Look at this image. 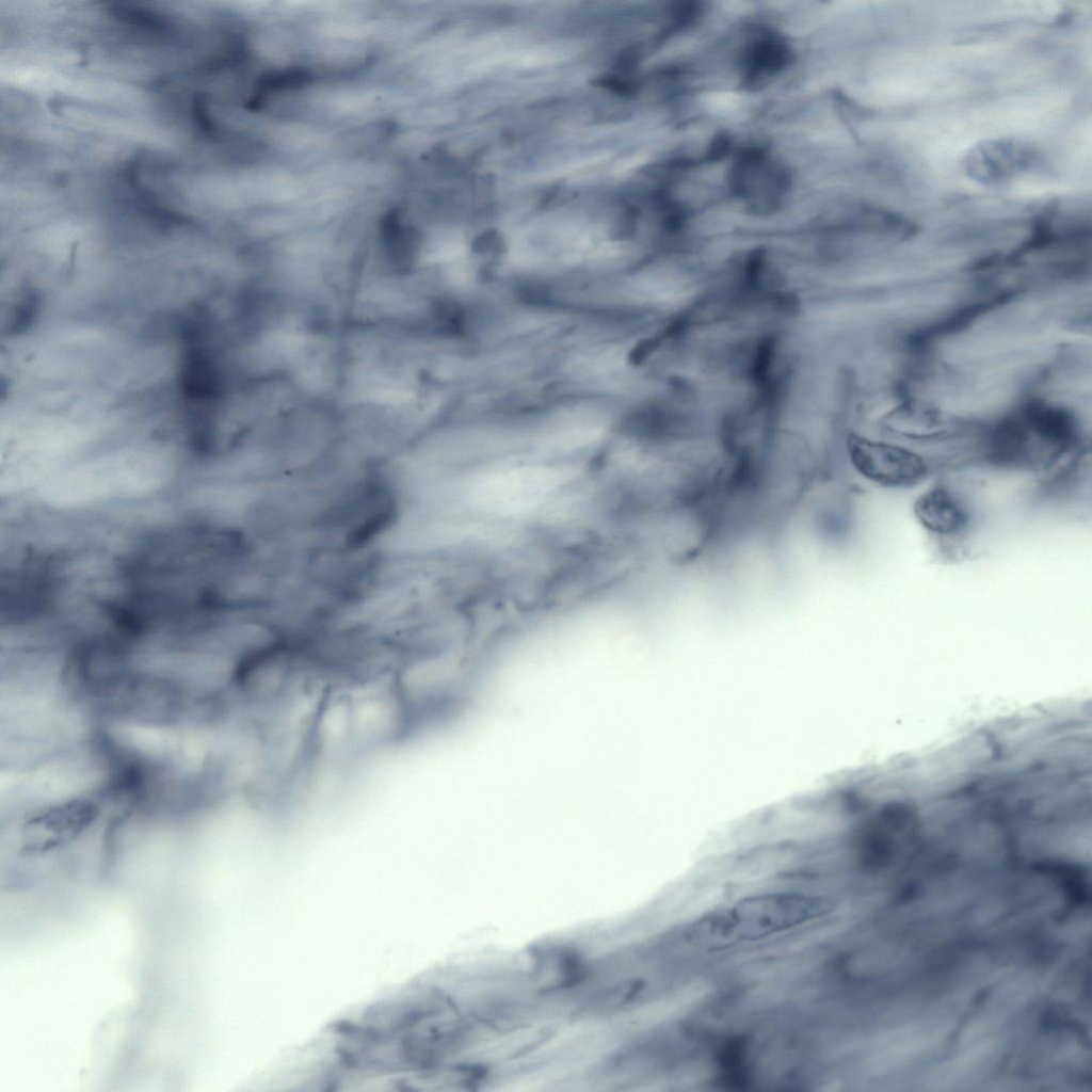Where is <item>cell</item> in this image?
<instances>
[{"mask_svg": "<svg viewBox=\"0 0 1092 1092\" xmlns=\"http://www.w3.org/2000/svg\"><path fill=\"white\" fill-rule=\"evenodd\" d=\"M832 902L822 895L776 890L741 898L696 918L686 937L707 947L758 942L826 916Z\"/></svg>", "mask_w": 1092, "mask_h": 1092, "instance_id": "1", "label": "cell"}, {"mask_svg": "<svg viewBox=\"0 0 1092 1092\" xmlns=\"http://www.w3.org/2000/svg\"><path fill=\"white\" fill-rule=\"evenodd\" d=\"M847 454L854 470L869 482L887 488H910L929 475L926 460L917 452L857 433L847 438Z\"/></svg>", "mask_w": 1092, "mask_h": 1092, "instance_id": "2", "label": "cell"}, {"mask_svg": "<svg viewBox=\"0 0 1092 1092\" xmlns=\"http://www.w3.org/2000/svg\"><path fill=\"white\" fill-rule=\"evenodd\" d=\"M790 60L788 45L778 36L765 34L749 47L743 64L748 85H756L785 68Z\"/></svg>", "mask_w": 1092, "mask_h": 1092, "instance_id": "6", "label": "cell"}, {"mask_svg": "<svg viewBox=\"0 0 1092 1092\" xmlns=\"http://www.w3.org/2000/svg\"><path fill=\"white\" fill-rule=\"evenodd\" d=\"M729 184L734 193L756 211L771 210L789 184L788 173L764 151L741 152L735 161Z\"/></svg>", "mask_w": 1092, "mask_h": 1092, "instance_id": "4", "label": "cell"}, {"mask_svg": "<svg viewBox=\"0 0 1092 1092\" xmlns=\"http://www.w3.org/2000/svg\"><path fill=\"white\" fill-rule=\"evenodd\" d=\"M1037 162L1034 149L1014 139H993L974 145L964 156L963 170L983 186H1000L1030 171Z\"/></svg>", "mask_w": 1092, "mask_h": 1092, "instance_id": "3", "label": "cell"}, {"mask_svg": "<svg viewBox=\"0 0 1092 1092\" xmlns=\"http://www.w3.org/2000/svg\"><path fill=\"white\" fill-rule=\"evenodd\" d=\"M913 514L925 530L940 536L960 535L970 525L966 505L945 485H933L920 493L913 502Z\"/></svg>", "mask_w": 1092, "mask_h": 1092, "instance_id": "5", "label": "cell"}]
</instances>
